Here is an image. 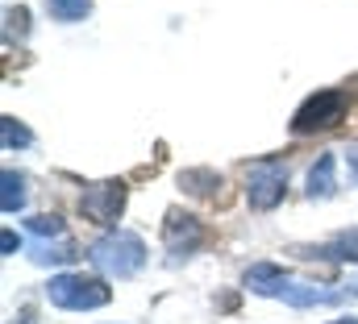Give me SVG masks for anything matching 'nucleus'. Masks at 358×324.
I'll list each match as a JSON object with an SVG mask.
<instances>
[{"mask_svg":"<svg viewBox=\"0 0 358 324\" xmlns=\"http://www.w3.org/2000/svg\"><path fill=\"white\" fill-rule=\"evenodd\" d=\"M246 287L255 295H267V300H283L292 308H329V304H342L350 291H334V287H317V283H304L296 274H287L283 266L275 262H255L246 270Z\"/></svg>","mask_w":358,"mask_h":324,"instance_id":"f257e3e1","label":"nucleus"},{"mask_svg":"<svg viewBox=\"0 0 358 324\" xmlns=\"http://www.w3.org/2000/svg\"><path fill=\"white\" fill-rule=\"evenodd\" d=\"M0 183H4V191H0V208L13 216V212H21L25 208V175H17V170H4L0 175Z\"/></svg>","mask_w":358,"mask_h":324,"instance_id":"1a4fd4ad","label":"nucleus"},{"mask_svg":"<svg viewBox=\"0 0 358 324\" xmlns=\"http://www.w3.org/2000/svg\"><path fill=\"white\" fill-rule=\"evenodd\" d=\"M46 300L67 312H92V308H104L113 291L104 279H92V274H55L46 283Z\"/></svg>","mask_w":358,"mask_h":324,"instance_id":"7ed1b4c3","label":"nucleus"},{"mask_svg":"<svg viewBox=\"0 0 358 324\" xmlns=\"http://www.w3.org/2000/svg\"><path fill=\"white\" fill-rule=\"evenodd\" d=\"M71 258H76V245H59V249L42 245V249L34 253V262H42V266H46V262H71Z\"/></svg>","mask_w":358,"mask_h":324,"instance_id":"4468645a","label":"nucleus"},{"mask_svg":"<svg viewBox=\"0 0 358 324\" xmlns=\"http://www.w3.org/2000/svg\"><path fill=\"white\" fill-rule=\"evenodd\" d=\"M55 21H84L92 13V0H46Z\"/></svg>","mask_w":358,"mask_h":324,"instance_id":"9d476101","label":"nucleus"},{"mask_svg":"<svg viewBox=\"0 0 358 324\" xmlns=\"http://www.w3.org/2000/svg\"><path fill=\"white\" fill-rule=\"evenodd\" d=\"M17 233H13V229H4V233H0V249H4V253H13V249H17Z\"/></svg>","mask_w":358,"mask_h":324,"instance_id":"2eb2a0df","label":"nucleus"},{"mask_svg":"<svg viewBox=\"0 0 358 324\" xmlns=\"http://www.w3.org/2000/svg\"><path fill=\"white\" fill-rule=\"evenodd\" d=\"M80 208H84V216L96 221V225H113L121 216V208H125V183H117V179L92 183L88 191L80 196Z\"/></svg>","mask_w":358,"mask_h":324,"instance_id":"423d86ee","label":"nucleus"},{"mask_svg":"<svg viewBox=\"0 0 358 324\" xmlns=\"http://www.w3.org/2000/svg\"><path fill=\"white\" fill-rule=\"evenodd\" d=\"M0 142H4V150H13V146H29V142H34V133H29L21 121L4 117V121H0Z\"/></svg>","mask_w":358,"mask_h":324,"instance_id":"f8f14e48","label":"nucleus"},{"mask_svg":"<svg viewBox=\"0 0 358 324\" xmlns=\"http://www.w3.org/2000/svg\"><path fill=\"white\" fill-rule=\"evenodd\" d=\"M25 225H29V233H38V237H63V221H59V216H46V212H42V216H29Z\"/></svg>","mask_w":358,"mask_h":324,"instance_id":"ddd939ff","label":"nucleus"},{"mask_svg":"<svg viewBox=\"0 0 358 324\" xmlns=\"http://www.w3.org/2000/svg\"><path fill=\"white\" fill-rule=\"evenodd\" d=\"M346 166H350V183H358V146L346 150Z\"/></svg>","mask_w":358,"mask_h":324,"instance_id":"dca6fc26","label":"nucleus"},{"mask_svg":"<svg viewBox=\"0 0 358 324\" xmlns=\"http://www.w3.org/2000/svg\"><path fill=\"white\" fill-rule=\"evenodd\" d=\"M346 108H350V96H346V91H338V87L313 91V96L296 108V117H292V133L304 138V133H317V129H334V125L346 117Z\"/></svg>","mask_w":358,"mask_h":324,"instance_id":"20e7f679","label":"nucleus"},{"mask_svg":"<svg viewBox=\"0 0 358 324\" xmlns=\"http://www.w3.org/2000/svg\"><path fill=\"white\" fill-rule=\"evenodd\" d=\"M179 183H183L192 196H208L213 187H221V175H213V170H183Z\"/></svg>","mask_w":358,"mask_h":324,"instance_id":"9b49d317","label":"nucleus"},{"mask_svg":"<svg viewBox=\"0 0 358 324\" xmlns=\"http://www.w3.org/2000/svg\"><path fill=\"white\" fill-rule=\"evenodd\" d=\"M338 159L334 154H321V159L313 162V170H308V196L313 200H329L334 191H338Z\"/></svg>","mask_w":358,"mask_h":324,"instance_id":"6e6552de","label":"nucleus"},{"mask_svg":"<svg viewBox=\"0 0 358 324\" xmlns=\"http://www.w3.org/2000/svg\"><path fill=\"white\" fill-rule=\"evenodd\" d=\"M334 324H358V316H346V321H334Z\"/></svg>","mask_w":358,"mask_h":324,"instance_id":"a211bd4d","label":"nucleus"},{"mask_svg":"<svg viewBox=\"0 0 358 324\" xmlns=\"http://www.w3.org/2000/svg\"><path fill=\"white\" fill-rule=\"evenodd\" d=\"M200 242H204V229H200L192 216H179L176 212V216L167 221V249H171L176 258H187Z\"/></svg>","mask_w":358,"mask_h":324,"instance_id":"0eeeda50","label":"nucleus"},{"mask_svg":"<svg viewBox=\"0 0 358 324\" xmlns=\"http://www.w3.org/2000/svg\"><path fill=\"white\" fill-rule=\"evenodd\" d=\"M287 191V162L283 159H259L246 166V200L250 208L271 212Z\"/></svg>","mask_w":358,"mask_h":324,"instance_id":"39448f33","label":"nucleus"},{"mask_svg":"<svg viewBox=\"0 0 358 324\" xmlns=\"http://www.w3.org/2000/svg\"><path fill=\"white\" fill-rule=\"evenodd\" d=\"M92 266L96 270H104V274H113V279H129V274H138L142 266H146V242L138 237V233H104L100 242L88 249Z\"/></svg>","mask_w":358,"mask_h":324,"instance_id":"f03ea898","label":"nucleus"},{"mask_svg":"<svg viewBox=\"0 0 358 324\" xmlns=\"http://www.w3.org/2000/svg\"><path fill=\"white\" fill-rule=\"evenodd\" d=\"M21 324H34V308H21Z\"/></svg>","mask_w":358,"mask_h":324,"instance_id":"f3484780","label":"nucleus"}]
</instances>
